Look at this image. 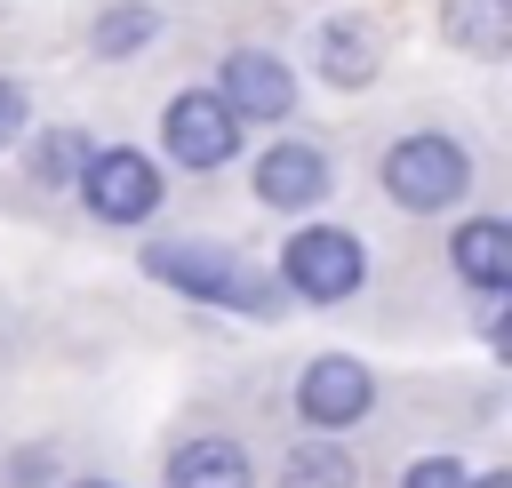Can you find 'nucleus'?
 <instances>
[{
  "label": "nucleus",
  "mask_w": 512,
  "mask_h": 488,
  "mask_svg": "<svg viewBox=\"0 0 512 488\" xmlns=\"http://www.w3.org/2000/svg\"><path fill=\"white\" fill-rule=\"evenodd\" d=\"M144 264H152L168 288H192V296L240 304V312H256V320H272V312H280V280H264V272L232 264V248H208V240H160Z\"/></svg>",
  "instance_id": "f257e3e1"
},
{
  "label": "nucleus",
  "mask_w": 512,
  "mask_h": 488,
  "mask_svg": "<svg viewBox=\"0 0 512 488\" xmlns=\"http://www.w3.org/2000/svg\"><path fill=\"white\" fill-rule=\"evenodd\" d=\"M384 184H392L400 208H448V200L472 184V160H464V144H448V136H408V144L384 152Z\"/></svg>",
  "instance_id": "f03ea898"
},
{
  "label": "nucleus",
  "mask_w": 512,
  "mask_h": 488,
  "mask_svg": "<svg viewBox=\"0 0 512 488\" xmlns=\"http://www.w3.org/2000/svg\"><path fill=\"white\" fill-rule=\"evenodd\" d=\"M80 192H88V208H96L104 224H144V216L160 208V168H152L144 152H88Z\"/></svg>",
  "instance_id": "7ed1b4c3"
},
{
  "label": "nucleus",
  "mask_w": 512,
  "mask_h": 488,
  "mask_svg": "<svg viewBox=\"0 0 512 488\" xmlns=\"http://www.w3.org/2000/svg\"><path fill=\"white\" fill-rule=\"evenodd\" d=\"M280 288L312 296V304H336L360 288V240L352 232H296L288 256H280Z\"/></svg>",
  "instance_id": "20e7f679"
},
{
  "label": "nucleus",
  "mask_w": 512,
  "mask_h": 488,
  "mask_svg": "<svg viewBox=\"0 0 512 488\" xmlns=\"http://www.w3.org/2000/svg\"><path fill=\"white\" fill-rule=\"evenodd\" d=\"M160 128H168V152H176L184 168H224V160L240 152V120H232L224 96H208V88H184Z\"/></svg>",
  "instance_id": "39448f33"
},
{
  "label": "nucleus",
  "mask_w": 512,
  "mask_h": 488,
  "mask_svg": "<svg viewBox=\"0 0 512 488\" xmlns=\"http://www.w3.org/2000/svg\"><path fill=\"white\" fill-rule=\"evenodd\" d=\"M368 400H376V376H368L360 360H344V352L312 360V368H304V384H296V408H304V424H320V432H336V424L368 416Z\"/></svg>",
  "instance_id": "423d86ee"
},
{
  "label": "nucleus",
  "mask_w": 512,
  "mask_h": 488,
  "mask_svg": "<svg viewBox=\"0 0 512 488\" xmlns=\"http://www.w3.org/2000/svg\"><path fill=\"white\" fill-rule=\"evenodd\" d=\"M288 104H296V80H288V64L280 56H232L224 64V112L232 120H288Z\"/></svg>",
  "instance_id": "0eeeda50"
},
{
  "label": "nucleus",
  "mask_w": 512,
  "mask_h": 488,
  "mask_svg": "<svg viewBox=\"0 0 512 488\" xmlns=\"http://www.w3.org/2000/svg\"><path fill=\"white\" fill-rule=\"evenodd\" d=\"M256 192H264L272 208H304V200L328 192V160H320L312 144H272V152L256 160Z\"/></svg>",
  "instance_id": "6e6552de"
},
{
  "label": "nucleus",
  "mask_w": 512,
  "mask_h": 488,
  "mask_svg": "<svg viewBox=\"0 0 512 488\" xmlns=\"http://www.w3.org/2000/svg\"><path fill=\"white\" fill-rule=\"evenodd\" d=\"M440 32L464 56H504L512 48V0H440Z\"/></svg>",
  "instance_id": "1a4fd4ad"
},
{
  "label": "nucleus",
  "mask_w": 512,
  "mask_h": 488,
  "mask_svg": "<svg viewBox=\"0 0 512 488\" xmlns=\"http://www.w3.org/2000/svg\"><path fill=\"white\" fill-rule=\"evenodd\" d=\"M456 272H464L472 288H488V296H496V288L512 280V232H504L496 216H472V224L456 232Z\"/></svg>",
  "instance_id": "9d476101"
},
{
  "label": "nucleus",
  "mask_w": 512,
  "mask_h": 488,
  "mask_svg": "<svg viewBox=\"0 0 512 488\" xmlns=\"http://www.w3.org/2000/svg\"><path fill=\"white\" fill-rule=\"evenodd\" d=\"M168 488H248V456L232 440H184L168 456Z\"/></svg>",
  "instance_id": "9b49d317"
},
{
  "label": "nucleus",
  "mask_w": 512,
  "mask_h": 488,
  "mask_svg": "<svg viewBox=\"0 0 512 488\" xmlns=\"http://www.w3.org/2000/svg\"><path fill=\"white\" fill-rule=\"evenodd\" d=\"M320 72L344 80V88H360V80L376 72V32H368V24H328V32H320Z\"/></svg>",
  "instance_id": "f8f14e48"
},
{
  "label": "nucleus",
  "mask_w": 512,
  "mask_h": 488,
  "mask_svg": "<svg viewBox=\"0 0 512 488\" xmlns=\"http://www.w3.org/2000/svg\"><path fill=\"white\" fill-rule=\"evenodd\" d=\"M288 488H352V456L336 440H304L288 456Z\"/></svg>",
  "instance_id": "ddd939ff"
},
{
  "label": "nucleus",
  "mask_w": 512,
  "mask_h": 488,
  "mask_svg": "<svg viewBox=\"0 0 512 488\" xmlns=\"http://www.w3.org/2000/svg\"><path fill=\"white\" fill-rule=\"evenodd\" d=\"M152 24H160L152 8H104V16H96V56H128V48H144Z\"/></svg>",
  "instance_id": "4468645a"
},
{
  "label": "nucleus",
  "mask_w": 512,
  "mask_h": 488,
  "mask_svg": "<svg viewBox=\"0 0 512 488\" xmlns=\"http://www.w3.org/2000/svg\"><path fill=\"white\" fill-rule=\"evenodd\" d=\"M80 168H88V144H80L72 128H56V136H40V152H32V176H40V184H72Z\"/></svg>",
  "instance_id": "2eb2a0df"
},
{
  "label": "nucleus",
  "mask_w": 512,
  "mask_h": 488,
  "mask_svg": "<svg viewBox=\"0 0 512 488\" xmlns=\"http://www.w3.org/2000/svg\"><path fill=\"white\" fill-rule=\"evenodd\" d=\"M400 488H464V464L456 456H424V464H408Z\"/></svg>",
  "instance_id": "dca6fc26"
},
{
  "label": "nucleus",
  "mask_w": 512,
  "mask_h": 488,
  "mask_svg": "<svg viewBox=\"0 0 512 488\" xmlns=\"http://www.w3.org/2000/svg\"><path fill=\"white\" fill-rule=\"evenodd\" d=\"M8 136H24V88L16 80H0V144Z\"/></svg>",
  "instance_id": "f3484780"
},
{
  "label": "nucleus",
  "mask_w": 512,
  "mask_h": 488,
  "mask_svg": "<svg viewBox=\"0 0 512 488\" xmlns=\"http://www.w3.org/2000/svg\"><path fill=\"white\" fill-rule=\"evenodd\" d=\"M464 488H512V472H488V480H464Z\"/></svg>",
  "instance_id": "a211bd4d"
},
{
  "label": "nucleus",
  "mask_w": 512,
  "mask_h": 488,
  "mask_svg": "<svg viewBox=\"0 0 512 488\" xmlns=\"http://www.w3.org/2000/svg\"><path fill=\"white\" fill-rule=\"evenodd\" d=\"M80 488H112V480H80Z\"/></svg>",
  "instance_id": "6ab92c4d"
}]
</instances>
